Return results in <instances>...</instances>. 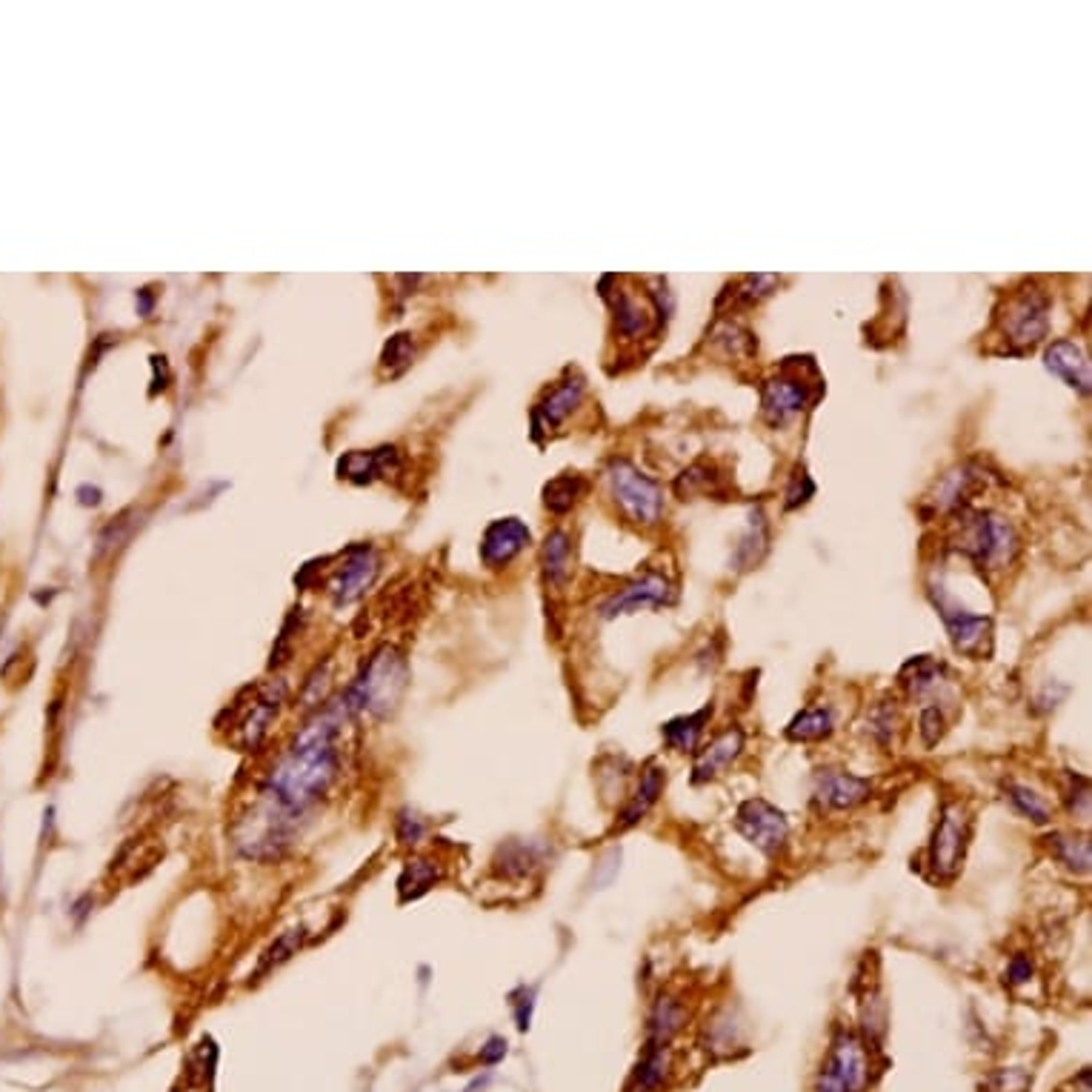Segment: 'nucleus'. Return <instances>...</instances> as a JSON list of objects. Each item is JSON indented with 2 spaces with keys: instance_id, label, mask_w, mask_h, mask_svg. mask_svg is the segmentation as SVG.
Here are the masks:
<instances>
[{
  "instance_id": "obj_1",
  "label": "nucleus",
  "mask_w": 1092,
  "mask_h": 1092,
  "mask_svg": "<svg viewBox=\"0 0 1092 1092\" xmlns=\"http://www.w3.org/2000/svg\"><path fill=\"white\" fill-rule=\"evenodd\" d=\"M349 709V701L333 704L318 712L301 733L295 735L289 752L272 770L270 796L278 798L289 812L304 810L335 778V733L341 726V715Z\"/></svg>"
},
{
  "instance_id": "obj_2",
  "label": "nucleus",
  "mask_w": 1092,
  "mask_h": 1092,
  "mask_svg": "<svg viewBox=\"0 0 1092 1092\" xmlns=\"http://www.w3.org/2000/svg\"><path fill=\"white\" fill-rule=\"evenodd\" d=\"M955 546L981 570H1004L1018 552V535L1007 518L996 512H973L961 521Z\"/></svg>"
},
{
  "instance_id": "obj_3",
  "label": "nucleus",
  "mask_w": 1092,
  "mask_h": 1092,
  "mask_svg": "<svg viewBox=\"0 0 1092 1092\" xmlns=\"http://www.w3.org/2000/svg\"><path fill=\"white\" fill-rule=\"evenodd\" d=\"M404 686H407L404 658L392 646H383L370 658V664L363 667V675L358 678V684L346 695V701H349V707H363V709H372L375 715H386L398 707Z\"/></svg>"
},
{
  "instance_id": "obj_4",
  "label": "nucleus",
  "mask_w": 1092,
  "mask_h": 1092,
  "mask_svg": "<svg viewBox=\"0 0 1092 1092\" xmlns=\"http://www.w3.org/2000/svg\"><path fill=\"white\" fill-rule=\"evenodd\" d=\"M870 1047L852 1030L838 1027L826 1052L815 1092H864L870 1086Z\"/></svg>"
},
{
  "instance_id": "obj_5",
  "label": "nucleus",
  "mask_w": 1092,
  "mask_h": 1092,
  "mask_svg": "<svg viewBox=\"0 0 1092 1092\" xmlns=\"http://www.w3.org/2000/svg\"><path fill=\"white\" fill-rule=\"evenodd\" d=\"M973 835V818L961 801H944L938 812V823L930 838V870L935 881H952L961 872L967 844Z\"/></svg>"
},
{
  "instance_id": "obj_6",
  "label": "nucleus",
  "mask_w": 1092,
  "mask_h": 1092,
  "mask_svg": "<svg viewBox=\"0 0 1092 1092\" xmlns=\"http://www.w3.org/2000/svg\"><path fill=\"white\" fill-rule=\"evenodd\" d=\"M609 483H612L615 504L633 523L652 526L660 518L664 495H660L658 483L652 478H646L638 467H633L630 460H612Z\"/></svg>"
},
{
  "instance_id": "obj_7",
  "label": "nucleus",
  "mask_w": 1092,
  "mask_h": 1092,
  "mask_svg": "<svg viewBox=\"0 0 1092 1092\" xmlns=\"http://www.w3.org/2000/svg\"><path fill=\"white\" fill-rule=\"evenodd\" d=\"M735 830L767 858H778L789 838L786 815L764 798H747L735 810Z\"/></svg>"
},
{
  "instance_id": "obj_8",
  "label": "nucleus",
  "mask_w": 1092,
  "mask_h": 1092,
  "mask_svg": "<svg viewBox=\"0 0 1092 1092\" xmlns=\"http://www.w3.org/2000/svg\"><path fill=\"white\" fill-rule=\"evenodd\" d=\"M933 598H935V607H938V612H941V618L947 623V633L952 638V646L961 655H970V658L989 655V641H992L989 618L964 609L944 586H938V592L933 589Z\"/></svg>"
},
{
  "instance_id": "obj_9",
  "label": "nucleus",
  "mask_w": 1092,
  "mask_h": 1092,
  "mask_svg": "<svg viewBox=\"0 0 1092 1092\" xmlns=\"http://www.w3.org/2000/svg\"><path fill=\"white\" fill-rule=\"evenodd\" d=\"M292 812L278 798L270 796L244 821V826H238V847L252 858L275 855L286 844V818Z\"/></svg>"
},
{
  "instance_id": "obj_10",
  "label": "nucleus",
  "mask_w": 1092,
  "mask_h": 1092,
  "mask_svg": "<svg viewBox=\"0 0 1092 1092\" xmlns=\"http://www.w3.org/2000/svg\"><path fill=\"white\" fill-rule=\"evenodd\" d=\"M1047 312H1049L1047 297L1036 289H1027L1018 297H1012L1007 307V315H1004V335L1015 346V352L1033 349L1047 335V326H1049Z\"/></svg>"
},
{
  "instance_id": "obj_11",
  "label": "nucleus",
  "mask_w": 1092,
  "mask_h": 1092,
  "mask_svg": "<svg viewBox=\"0 0 1092 1092\" xmlns=\"http://www.w3.org/2000/svg\"><path fill=\"white\" fill-rule=\"evenodd\" d=\"M675 601V586L667 575L660 572H646L644 578L626 584L623 589H618L612 598L601 607V618L612 621L618 615L626 612H635L644 607H667Z\"/></svg>"
},
{
  "instance_id": "obj_12",
  "label": "nucleus",
  "mask_w": 1092,
  "mask_h": 1092,
  "mask_svg": "<svg viewBox=\"0 0 1092 1092\" xmlns=\"http://www.w3.org/2000/svg\"><path fill=\"white\" fill-rule=\"evenodd\" d=\"M872 796L870 778H858L847 770H821L815 778V804L826 812L855 810Z\"/></svg>"
},
{
  "instance_id": "obj_13",
  "label": "nucleus",
  "mask_w": 1092,
  "mask_h": 1092,
  "mask_svg": "<svg viewBox=\"0 0 1092 1092\" xmlns=\"http://www.w3.org/2000/svg\"><path fill=\"white\" fill-rule=\"evenodd\" d=\"M744 752V730L741 726H726L709 744L695 749L692 764V784H709L730 770Z\"/></svg>"
},
{
  "instance_id": "obj_14",
  "label": "nucleus",
  "mask_w": 1092,
  "mask_h": 1092,
  "mask_svg": "<svg viewBox=\"0 0 1092 1092\" xmlns=\"http://www.w3.org/2000/svg\"><path fill=\"white\" fill-rule=\"evenodd\" d=\"M529 544V529L518 521V518H504V521H495L481 541V558L483 564L492 570H501L507 567L509 560Z\"/></svg>"
},
{
  "instance_id": "obj_15",
  "label": "nucleus",
  "mask_w": 1092,
  "mask_h": 1092,
  "mask_svg": "<svg viewBox=\"0 0 1092 1092\" xmlns=\"http://www.w3.org/2000/svg\"><path fill=\"white\" fill-rule=\"evenodd\" d=\"M810 383L804 378H772L764 386V415L772 426H781L796 418L810 404Z\"/></svg>"
},
{
  "instance_id": "obj_16",
  "label": "nucleus",
  "mask_w": 1092,
  "mask_h": 1092,
  "mask_svg": "<svg viewBox=\"0 0 1092 1092\" xmlns=\"http://www.w3.org/2000/svg\"><path fill=\"white\" fill-rule=\"evenodd\" d=\"M1044 367L1061 378L1067 386L1078 389V392H1089V360L1084 355V349L1075 341H1055L1047 355H1044Z\"/></svg>"
},
{
  "instance_id": "obj_17",
  "label": "nucleus",
  "mask_w": 1092,
  "mask_h": 1092,
  "mask_svg": "<svg viewBox=\"0 0 1092 1092\" xmlns=\"http://www.w3.org/2000/svg\"><path fill=\"white\" fill-rule=\"evenodd\" d=\"M664 786H667V770L660 764H655V760H649V764L644 767V772H641V781H638V786L633 792V798L626 801V807L618 815L621 818L618 821L621 830H630V826H635L658 804Z\"/></svg>"
},
{
  "instance_id": "obj_18",
  "label": "nucleus",
  "mask_w": 1092,
  "mask_h": 1092,
  "mask_svg": "<svg viewBox=\"0 0 1092 1092\" xmlns=\"http://www.w3.org/2000/svg\"><path fill=\"white\" fill-rule=\"evenodd\" d=\"M684 1023H686V1007L675 996H660L649 1012L646 1044L649 1047H670L672 1038L684 1030Z\"/></svg>"
},
{
  "instance_id": "obj_19",
  "label": "nucleus",
  "mask_w": 1092,
  "mask_h": 1092,
  "mask_svg": "<svg viewBox=\"0 0 1092 1092\" xmlns=\"http://www.w3.org/2000/svg\"><path fill=\"white\" fill-rule=\"evenodd\" d=\"M709 718H712V704H707L704 709L692 712V715H681V718L667 721L664 726H660V735H664V741L675 752H695L701 744V735L707 730Z\"/></svg>"
},
{
  "instance_id": "obj_20",
  "label": "nucleus",
  "mask_w": 1092,
  "mask_h": 1092,
  "mask_svg": "<svg viewBox=\"0 0 1092 1092\" xmlns=\"http://www.w3.org/2000/svg\"><path fill=\"white\" fill-rule=\"evenodd\" d=\"M375 570H378V567H375V558L370 555V549H360V552L349 560V564L338 572V578H335V584H333L335 598H338V601H352V598H358V595L372 584Z\"/></svg>"
},
{
  "instance_id": "obj_21",
  "label": "nucleus",
  "mask_w": 1092,
  "mask_h": 1092,
  "mask_svg": "<svg viewBox=\"0 0 1092 1092\" xmlns=\"http://www.w3.org/2000/svg\"><path fill=\"white\" fill-rule=\"evenodd\" d=\"M670 1075V1047H649L644 1049L641 1064L633 1073L630 1092H658Z\"/></svg>"
},
{
  "instance_id": "obj_22",
  "label": "nucleus",
  "mask_w": 1092,
  "mask_h": 1092,
  "mask_svg": "<svg viewBox=\"0 0 1092 1092\" xmlns=\"http://www.w3.org/2000/svg\"><path fill=\"white\" fill-rule=\"evenodd\" d=\"M833 733H835V718H833L830 709H823V707L804 709L801 715L792 718V723L786 726V738L796 741V744L826 741Z\"/></svg>"
},
{
  "instance_id": "obj_23",
  "label": "nucleus",
  "mask_w": 1092,
  "mask_h": 1092,
  "mask_svg": "<svg viewBox=\"0 0 1092 1092\" xmlns=\"http://www.w3.org/2000/svg\"><path fill=\"white\" fill-rule=\"evenodd\" d=\"M901 684L910 689L915 698H926L930 692H935L944 684V667L930 655H918L901 670Z\"/></svg>"
},
{
  "instance_id": "obj_24",
  "label": "nucleus",
  "mask_w": 1092,
  "mask_h": 1092,
  "mask_svg": "<svg viewBox=\"0 0 1092 1092\" xmlns=\"http://www.w3.org/2000/svg\"><path fill=\"white\" fill-rule=\"evenodd\" d=\"M767 544H770L767 518H764V512H760V509H752V512H749V526H747V535L741 538V544H738V552H735L738 567H741V570H749V567H755L758 560L764 558V552H767Z\"/></svg>"
},
{
  "instance_id": "obj_25",
  "label": "nucleus",
  "mask_w": 1092,
  "mask_h": 1092,
  "mask_svg": "<svg viewBox=\"0 0 1092 1092\" xmlns=\"http://www.w3.org/2000/svg\"><path fill=\"white\" fill-rule=\"evenodd\" d=\"M1049 849L1067 870L1081 872V875L1089 872V838L1086 835L1052 833L1049 835Z\"/></svg>"
},
{
  "instance_id": "obj_26",
  "label": "nucleus",
  "mask_w": 1092,
  "mask_h": 1092,
  "mask_svg": "<svg viewBox=\"0 0 1092 1092\" xmlns=\"http://www.w3.org/2000/svg\"><path fill=\"white\" fill-rule=\"evenodd\" d=\"M570 567H572L570 538H567V533L555 529V533H549L546 541H544V570H546V578L552 584H564L570 578Z\"/></svg>"
},
{
  "instance_id": "obj_27",
  "label": "nucleus",
  "mask_w": 1092,
  "mask_h": 1092,
  "mask_svg": "<svg viewBox=\"0 0 1092 1092\" xmlns=\"http://www.w3.org/2000/svg\"><path fill=\"white\" fill-rule=\"evenodd\" d=\"M581 395H584V381L581 378H575V381H567L564 386H558L549 398H546V404L538 409V420H544L546 426H555V423H560L564 420L572 409H575V404L581 401Z\"/></svg>"
},
{
  "instance_id": "obj_28",
  "label": "nucleus",
  "mask_w": 1092,
  "mask_h": 1092,
  "mask_svg": "<svg viewBox=\"0 0 1092 1092\" xmlns=\"http://www.w3.org/2000/svg\"><path fill=\"white\" fill-rule=\"evenodd\" d=\"M584 492H586V481L581 475H560L546 483L544 501L555 515H560V512H570Z\"/></svg>"
},
{
  "instance_id": "obj_29",
  "label": "nucleus",
  "mask_w": 1092,
  "mask_h": 1092,
  "mask_svg": "<svg viewBox=\"0 0 1092 1092\" xmlns=\"http://www.w3.org/2000/svg\"><path fill=\"white\" fill-rule=\"evenodd\" d=\"M1007 798L1012 801V807L1036 823H1049L1052 818V807L1044 796H1038L1036 789H1030L1027 784H1007Z\"/></svg>"
},
{
  "instance_id": "obj_30",
  "label": "nucleus",
  "mask_w": 1092,
  "mask_h": 1092,
  "mask_svg": "<svg viewBox=\"0 0 1092 1092\" xmlns=\"http://www.w3.org/2000/svg\"><path fill=\"white\" fill-rule=\"evenodd\" d=\"M438 878H441V872H438V867H435L433 861H426V858H415V861H409V864L404 867V875H401V881H398V886H401V898L409 901V898L423 896V892H426L429 886H433Z\"/></svg>"
},
{
  "instance_id": "obj_31",
  "label": "nucleus",
  "mask_w": 1092,
  "mask_h": 1092,
  "mask_svg": "<svg viewBox=\"0 0 1092 1092\" xmlns=\"http://www.w3.org/2000/svg\"><path fill=\"white\" fill-rule=\"evenodd\" d=\"M615 318H618V329H621V333L630 335V338H635V335L646 333V326H649V307L641 304L638 297L618 295V297H615Z\"/></svg>"
},
{
  "instance_id": "obj_32",
  "label": "nucleus",
  "mask_w": 1092,
  "mask_h": 1092,
  "mask_svg": "<svg viewBox=\"0 0 1092 1092\" xmlns=\"http://www.w3.org/2000/svg\"><path fill=\"white\" fill-rule=\"evenodd\" d=\"M278 701L281 698H275V695H263V698L252 707V715L244 721V741H246V747L255 749L263 741V735H267L270 723H272V718L278 712Z\"/></svg>"
},
{
  "instance_id": "obj_33",
  "label": "nucleus",
  "mask_w": 1092,
  "mask_h": 1092,
  "mask_svg": "<svg viewBox=\"0 0 1092 1092\" xmlns=\"http://www.w3.org/2000/svg\"><path fill=\"white\" fill-rule=\"evenodd\" d=\"M921 738H923V744L926 747H935L941 738H944V733H947V718H944V709L938 707V704H933V707H926L923 712H921Z\"/></svg>"
},
{
  "instance_id": "obj_34",
  "label": "nucleus",
  "mask_w": 1092,
  "mask_h": 1092,
  "mask_svg": "<svg viewBox=\"0 0 1092 1092\" xmlns=\"http://www.w3.org/2000/svg\"><path fill=\"white\" fill-rule=\"evenodd\" d=\"M815 495V483H812V478L807 475V470L804 467H798L796 472H792V481H789V486H786V509H796V507H801V504H807L810 498Z\"/></svg>"
},
{
  "instance_id": "obj_35",
  "label": "nucleus",
  "mask_w": 1092,
  "mask_h": 1092,
  "mask_svg": "<svg viewBox=\"0 0 1092 1092\" xmlns=\"http://www.w3.org/2000/svg\"><path fill=\"white\" fill-rule=\"evenodd\" d=\"M989 1092H1030V1075L1021 1070H1001L989 1078Z\"/></svg>"
},
{
  "instance_id": "obj_36",
  "label": "nucleus",
  "mask_w": 1092,
  "mask_h": 1092,
  "mask_svg": "<svg viewBox=\"0 0 1092 1092\" xmlns=\"http://www.w3.org/2000/svg\"><path fill=\"white\" fill-rule=\"evenodd\" d=\"M301 930H292L289 935H283V938H278L275 941V947L267 952V958H263V970H270L272 964H281V961H286V958L295 952V947L301 944Z\"/></svg>"
},
{
  "instance_id": "obj_37",
  "label": "nucleus",
  "mask_w": 1092,
  "mask_h": 1092,
  "mask_svg": "<svg viewBox=\"0 0 1092 1092\" xmlns=\"http://www.w3.org/2000/svg\"><path fill=\"white\" fill-rule=\"evenodd\" d=\"M1033 978V961L1027 955H1015L1007 964V981L1010 984H1027Z\"/></svg>"
},
{
  "instance_id": "obj_38",
  "label": "nucleus",
  "mask_w": 1092,
  "mask_h": 1092,
  "mask_svg": "<svg viewBox=\"0 0 1092 1092\" xmlns=\"http://www.w3.org/2000/svg\"><path fill=\"white\" fill-rule=\"evenodd\" d=\"M504 1055H507V1041L504 1038H489V1044L481 1049V1061L483 1064H498Z\"/></svg>"
}]
</instances>
